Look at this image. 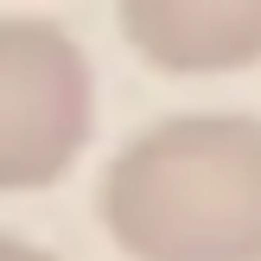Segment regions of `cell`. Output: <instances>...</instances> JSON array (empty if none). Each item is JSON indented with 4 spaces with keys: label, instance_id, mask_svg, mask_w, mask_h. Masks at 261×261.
<instances>
[{
    "label": "cell",
    "instance_id": "1",
    "mask_svg": "<svg viewBox=\"0 0 261 261\" xmlns=\"http://www.w3.org/2000/svg\"><path fill=\"white\" fill-rule=\"evenodd\" d=\"M96 217L127 261H261V115L153 121L109 160Z\"/></svg>",
    "mask_w": 261,
    "mask_h": 261
},
{
    "label": "cell",
    "instance_id": "2",
    "mask_svg": "<svg viewBox=\"0 0 261 261\" xmlns=\"http://www.w3.org/2000/svg\"><path fill=\"white\" fill-rule=\"evenodd\" d=\"M96 140V70L76 32L38 13L0 19V198L51 191Z\"/></svg>",
    "mask_w": 261,
    "mask_h": 261
},
{
    "label": "cell",
    "instance_id": "4",
    "mask_svg": "<svg viewBox=\"0 0 261 261\" xmlns=\"http://www.w3.org/2000/svg\"><path fill=\"white\" fill-rule=\"evenodd\" d=\"M0 261H58L51 249H38V242L13 236V229H0Z\"/></svg>",
    "mask_w": 261,
    "mask_h": 261
},
{
    "label": "cell",
    "instance_id": "3",
    "mask_svg": "<svg viewBox=\"0 0 261 261\" xmlns=\"http://www.w3.org/2000/svg\"><path fill=\"white\" fill-rule=\"evenodd\" d=\"M115 25L160 76H236L261 64V0H115Z\"/></svg>",
    "mask_w": 261,
    "mask_h": 261
}]
</instances>
